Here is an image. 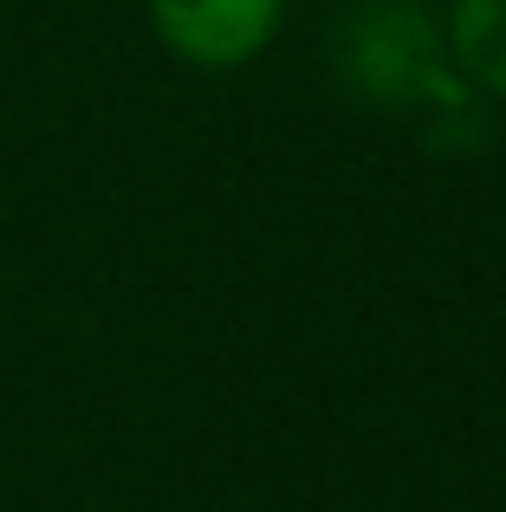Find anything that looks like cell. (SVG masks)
I'll return each mask as SVG.
<instances>
[{
    "label": "cell",
    "mask_w": 506,
    "mask_h": 512,
    "mask_svg": "<svg viewBox=\"0 0 506 512\" xmlns=\"http://www.w3.org/2000/svg\"><path fill=\"white\" fill-rule=\"evenodd\" d=\"M163 46L189 65H241L273 39L279 0H150Z\"/></svg>",
    "instance_id": "1"
},
{
    "label": "cell",
    "mask_w": 506,
    "mask_h": 512,
    "mask_svg": "<svg viewBox=\"0 0 506 512\" xmlns=\"http://www.w3.org/2000/svg\"><path fill=\"white\" fill-rule=\"evenodd\" d=\"M351 52H357V72H364L370 85L409 91L416 65H429V52H435V33L409 0H377V7H364V20H357Z\"/></svg>",
    "instance_id": "2"
},
{
    "label": "cell",
    "mask_w": 506,
    "mask_h": 512,
    "mask_svg": "<svg viewBox=\"0 0 506 512\" xmlns=\"http://www.w3.org/2000/svg\"><path fill=\"white\" fill-rule=\"evenodd\" d=\"M448 39H455L461 72L506 98V0H455Z\"/></svg>",
    "instance_id": "3"
}]
</instances>
